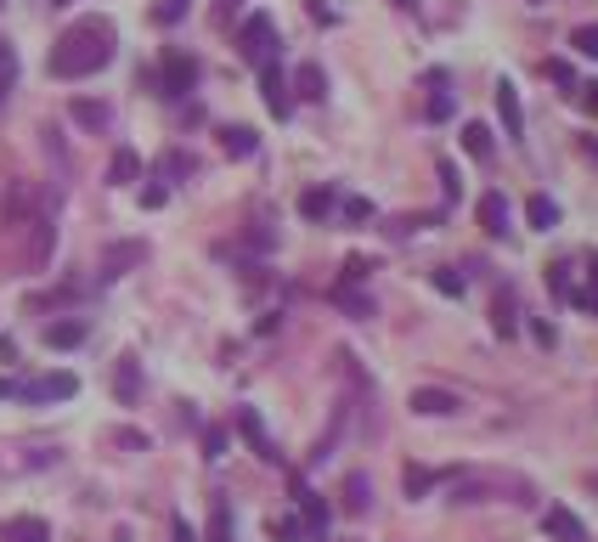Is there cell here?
<instances>
[{"label":"cell","mask_w":598,"mask_h":542,"mask_svg":"<svg viewBox=\"0 0 598 542\" xmlns=\"http://www.w3.org/2000/svg\"><path fill=\"white\" fill-rule=\"evenodd\" d=\"M548 294L564 305L571 300V260H548Z\"/></svg>","instance_id":"obj_22"},{"label":"cell","mask_w":598,"mask_h":542,"mask_svg":"<svg viewBox=\"0 0 598 542\" xmlns=\"http://www.w3.org/2000/svg\"><path fill=\"white\" fill-rule=\"evenodd\" d=\"M164 198H170V187H142V209H164Z\"/></svg>","instance_id":"obj_36"},{"label":"cell","mask_w":598,"mask_h":542,"mask_svg":"<svg viewBox=\"0 0 598 542\" xmlns=\"http://www.w3.org/2000/svg\"><path fill=\"white\" fill-rule=\"evenodd\" d=\"M345 221H367V215H373V204H367V198H345Z\"/></svg>","instance_id":"obj_33"},{"label":"cell","mask_w":598,"mask_h":542,"mask_svg":"<svg viewBox=\"0 0 598 542\" xmlns=\"http://www.w3.org/2000/svg\"><path fill=\"white\" fill-rule=\"evenodd\" d=\"M339 305H345V311H356V317H373V305H367L361 294H350L345 283H339Z\"/></svg>","instance_id":"obj_30"},{"label":"cell","mask_w":598,"mask_h":542,"mask_svg":"<svg viewBox=\"0 0 598 542\" xmlns=\"http://www.w3.org/2000/svg\"><path fill=\"white\" fill-rule=\"evenodd\" d=\"M571 45H576V51H587V57H598V23L576 28V35H571Z\"/></svg>","instance_id":"obj_28"},{"label":"cell","mask_w":598,"mask_h":542,"mask_svg":"<svg viewBox=\"0 0 598 542\" xmlns=\"http://www.w3.org/2000/svg\"><path fill=\"white\" fill-rule=\"evenodd\" d=\"M209 542H232V515H226V503L214 498V525H209Z\"/></svg>","instance_id":"obj_26"},{"label":"cell","mask_w":598,"mask_h":542,"mask_svg":"<svg viewBox=\"0 0 598 542\" xmlns=\"http://www.w3.org/2000/svg\"><path fill=\"white\" fill-rule=\"evenodd\" d=\"M463 153L469 159H492V130L474 119V125H463Z\"/></svg>","instance_id":"obj_21"},{"label":"cell","mask_w":598,"mask_h":542,"mask_svg":"<svg viewBox=\"0 0 598 542\" xmlns=\"http://www.w3.org/2000/svg\"><path fill=\"white\" fill-rule=\"evenodd\" d=\"M294 90H299L305 102H322V97H328V80H322L316 63H299V68H294Z\"/></svg>","instance_id":"obj_14"},{"label":"cell","mask_w":598,"mask_h":542,"mask_svg":"<svg viewBox=\"0 0 598 542\" xmlns=\"http://www.w3.org/2000/svg\"><path fill=\"white\" fill-rule=\"evenodd\" d=\"M395 6H401V12H412V6H418V0H395Z\"/></svg>","instance_id":"obj_43"},{"label":"cell","mask_w":598,"mask_h":542,"mask_svg":"<svg viewBox=\"0 0 598 542\" xmlns=\"http://www.w3.org/2000/svg\"><path fill=\"white\" fill-rule=\"evenodd\" d=\"M136 176H142V159H136V147H119L113 164H107V181H113V187H130Z\"/></svg>","instance_id":"obj_12"},{"label":"cell","mask_w":598,"mask_h":542,"mask_svg":"<svg viewBox=\"0 0 598 542\" xmlns=\"http://www.w3.org/2000/svg\"><path fill=\"white\" fill-rule=\"evenodd\" d=\"M159 85H164V97H192V90H198V57L170 51V57H164V68H159Z\"/></svg>","instance_id":"obj_3"},{"label":"cell","mask_w":598,"mask_h":542,"mask_svg":"<svg viewBox=\"0 0 598 542\" xmlns=\"http://www.w3.org/2000/svg\"><path fill=\"white\" fill-rule=\"evenodd\" d=\"M367 271H373V260H345V283H361Z\"/></svg>","instance_id":"obj_37"},{"label":"cell","mask_w":598,"mask_h":542,"mask_svg":"<svg viewBox=\"0 0 598 542\" xmlns=\"http://www.w3.org/2000/svg\"><path fill=\"white\" fill-rule=\"evenodd\" d=\"M221 147H226V159H249V153L260 147V136L249 125H226L221 130Z\"/></svg>","instance_id":"obj_10"},{"label":"cell","mask_w":598,"mask_h":542,"mask_svg":"<svg viewBox=\"0 0 598 542\" xmlns=\"http://www.w3.org/2000/svg\"><path fill=\"white\" fill-rule=\"evenodd\" d=\"M593 107H598V85H593Z\"/></svg>","instance_id":"obj_45"},{"label":"cell","mask_w":598,"mask_h":542,"mask_svg":"<svg viewBox=\"0 0 598 542\" xmlns=\"http://www.w3.org/2000/svg\"><path fill=\"white\" fill-rule=\"evenodd\" d=\"M6 396H18V384H12V379H0V401H6Z\"/></svg>","instance_id":"obj_42"},{"label":"cell","mask_w":598,"mask_h":542,"mask_svg":"<svg viewBox=\"0 0 598 542\" xmlns=\"http://www.w3.org/2000/svg\"><path fill=\"white\" fill-rule=\"evenodd\" d=\"M74 390H80L74 373H40L35 384H18V396H28V401H68Z\"/></svg>","instance_id":"obj_5"},{"label":"cell","mask_w":598,"mask_h":542,"mask_svg":"<svg viewBox=\"0 0 598 542\" xmlns=\"http://www.w3.org/2000/svg\"><path fill=\"white\" fill-rule=\"evenodd\" d=\"M412 412L447 418V412H457V396H452V390H412Z\"/></svg>","instance_id":"obj_11"},{"label":"cell","mask_w":598,"mask_h":542,"mask_svg":"<svg viewBox=\"0 0 598 542\" xmlns=\"http://www.w3.org/2000/svg\"><path fill=\"white\" fill-rule=\"evenodd\" d=\"M204 452H209V458H221V452H226V429H221V424H209V429H204Z\"/></svg>","instance_id":"obj_32"},{"label":"cell","mask_w":598,"mask_h":542,"mask_svg":"<svg viewBox=\"0 0 598 542\" xmlns=\"http://www.w3.org/2000/svg\"><path fill=\"white\" fill-rule=\"evenodd\" d=\"M113 390L119 396H136V390H142V367H136V356H125V362H119V373H113Z\"/></svg>","instance_id":"obj_23"},{"label":"cell","mask_w":598,"mask_h":542,"mask_svg":"<svg viewBox=\"0 0 598 542\" xmlns=\"http://www.w3.org/2000/svg\"><path fill=\"white\" fill-rule=\"evenodd\" d=\"M45 345H51V350L85 345V322H80V317H74V322H51V328H45Z\"/></svg>","instance_id":"obj_13"},{"label":"cell","mask_w":598,"mask_h":542,"mask_svg":"<svg viewBox=\"0 0 598 542\" xmlns=\"http://www.w3.org/2000/svg\"><path fill=\"white\" fill-rule=\"evenodd\" d=\"M51 6H74V0H51Z\"/></svg>","instance_id":"obj_44"},{"label":"cell","mask_w":598,"mask_h":542,"mask_svg":"<svg viewBox=\"0 0 598 542\" xmlns=\"http://www.w3.org/2000/svg\"><path fill=\"white\" fill-rule=\"evenodd\" d=\"M497 114H502V130H509V136H525V114H519V90H514V80L497 85Z\"/></svg>","instance_id":"obj_7"},{"label":"cell","mask_w":598,"mask_h":542,"mask_svg":"<svg viewBox=\"0 0 598 542\" xmlns=\"http://www.w3.org/2000/svg\"><path fill=\"white\" fill-rule=\"evenodd\" d=\"M407 491H412V498H423V491H429V469H418V463H407Z\"/></svg>","instance_id":"obj_31"},{"label":"cell","mask_w":598,"mask_h":542,"mask_svg":"<svg viewBox=\"0 0 598 542\" xmlns=\"http://www.w3.org/2000/svg\"><path fill=\"white\" fill-rule=\"evenodd\" d=\"M548 531H554L559 542H587V531H581V520L571 515V508H548Z\"/></svg>","instance_id":"obj_15"},{"label":"cell","mask_w":598,"mask_h":542,"mask_svg":"<svg viewBox=\"0 0 598 542\" xmlns=\"http://www.w3.org/2000/svg\"><path fill=\"white\" fill-rule=\"evenodd\" d=\"M192 12V0H159V6H152V23H181Z\"/></svg>","instance_id":"obj_25"},{"label":"cell","mask_w":598,"mask_h":542,"mask_svg":"<svg viewBox=\"0 0 598 542\" xmlns=\"http://www.w3.org/2000/svg\"><path fill=\"white\" fill-rule=\"evenodd\" d=\"M68 119H74V125H80V130L102 136L107 125H113V107H107L102 97H74V102H68Z\"/></svg>","instance_id":"obj_4"},{"label":"cell","mask_w":598,"mask_h":542,"mask_svg":"<svg viewBox=\"0 0 598 542\" xmlns=\"http://www.w3.org/2000/svg\"><path fill=\"white\" fill-rule=\"evenodd\" d=\"M164 169H170V176H187L192 159H187V153H170V159H164Z\"/></svg>","instance_id":"obj_39"},{"label":"cell","mask_w":598,"mask_h":542,"mask_svg":"<svg viewBox=\"0 0 598 542\" xmlns=\"http://www.w3.org/2000/svg\"><path fill=\"white\" fill-rule=\"evenodd\" d=\"M299 215H305V221H322V215H333V192H328V187L299 192Z\"/></svg>","instance_id":"obj_20"},{"label":"cell","mask_w":598,"mask_h":542,"mask_svg":"<svg viewBox=\"0 0 598 542\" xmlns=\"http://www.w3.org/2000/svg\"><path fill=\"white\" fill-rule=\"evenodd\" d=\"M435 283H440V294H463V277L457 271H435Z\"/></svg>","instance_id":"obj_38"},{"label":"cell","mask_w":598,"mask_h":542,"mask_svg":"<svg viewBox=\"0 0 598 542\" xmlns=\"http://www.w3.org/2000/svg\"><path fill=\"white\" fill-rule=\"evenodd\" d=\"M542 74H548V80H554L559 90H581V80H576V68H571V63H559V57H554V63H542Z\"/></svg>","instance_id":"obj_24"},{"label":"cell","mask_w":598,"mask_h":542,"mask_svg":"<svg viewBox=\"0 0 598 542\" xmlns=\"http://www.w3.org/2000/svg\"><path fill=\"white\" fill-rule=\"evenodd\" d=\"M271 537H277V542H299L305 531H299V525H294V520H271Z\"/></svg>","instance_id":"obj_34"},{"label":"cell","mask_w":598,"mask_h":542,"mask_svg":"<svg viewBox=\"0 0 598 542\" xmlns=\"http://www.w3.org/2000/svg\"><path fill=\"white\" fill-rule=\"evenodd\" d=\"M175 542H192V531H187V520H175Z\"/></svg>","instance_id":"obj_41"},{"label":"cell","mask_w":598,"mask_h":542,"mask_svg":"<svg viewBox=\"0 0 598 542\" xmlns=\"http://www.w3.org/2000/svg\"><path fill=\"white\" fill-rule=\"evenodd\" d=\"M492 328L502 339H514L519 334V300H514V288H497V305H492Z\"/></svg>","instance_id":"obj_9"},{"label":"cell","mask_w":598,"mask_h":542,"mask_svg":"<svg viewBox=\"0 0 598 542\" xmlns=\"http://www.w3.org/2000/svg\"><path fill=\"white\" fill-rule=\"evenodd\" d=\"M480 226L492 232V238H502V232H509V198H502L497 187L480 192Z\"/></svg>","instance_id":"obj_8"},{"label":"cell","mask_w":598,"mask_h":542,"mask_svg":"<svg viewBox=\"0 0 598 542\" xmlns=\"http://www.w3.org/2000/svg\"><path fill=\"white\" fill-rule=\"evenodd\" d=\"M6 542H51V525L35 520V515H23V520L6 525Z\"/></svg>","instance_id":"obj_16"},{"label":"cell","mask_w":598,"mask_h":542,"mask_svg":"<svg viewBox=\"0 0 598 542\" xmlns=\"http://www.w3.org/2000/svg\"><path fill=\"white\" fill-rule=\"evenodd\" d=\"M525 215H531V226H536V232L559 226V204H554V198H542V192H531V198H525Z\"/></svg>","instance_id":"obj_18"},{"label":"cell","mask_w":598,"mask_h":542,"mask_svg":"<svg viewBox=\"0 0 598 542\" xmlns=\"http://www.w3.org/2000/svg\"><path fill=\"white\" fill-rule=\"evenodd\" d=\"M345 503H350V508H367V480H361V475L345 480Z\"/></svg>","instance_id":"obj_29"},{"label":"cell","mask_w":598,"mask_h":542,"mask_svg":"<svg viewBox=\"0 0 598 542\" xmlns=\"http://www.w3.org/2000/svg\"><path fill=\"white\" fill-rule=\"evenodd\" d=\"M237 6H243V0H214V23H226V18H232Z\"/></svg>","instance_id":"obj_40"},{"label":"cell","mask_w":598,"mask_h":542,"mask_svg":"<svg viewBox=\"0 0 598 542\" xmlns=\"http://www.w3.org/2000/svg\"><path fill=\"white\" fill-rule=\"evenodd\" d=\"M237 51H243V63L266 68L271 57H277V23H271L266 12H254V18L237 28Z\"/></svg>","instance_id":"obj_2"},{"label":"cell","mask_w":598,"mask_h":542,"mask_svg":"<svg viewBox=\"0 0 598 542\" xmlns=\"http://www.w3.org/2000/svg\"><path fill=\"white\" fill-rule=\"evenodd\" d=\"M429 119H452V97H447V90H435V97H429Z\"/></svg>","instance_id":"obj_35"},{"label":"cell","mask_w":598,"mask_h":542,"mask_svg":"<svg viewBox=\"0 0 598 542\" xmlns=\"http://www.w3.org/2000/svg\"><path fill=\"white\" fill-rule=\"evenodd\" d=\"M260 90H266V107H271V114L288 119V107H294V102H288V85H283L277 63H266V68H260Z\"/></svg>","instance_id":"obj_6"},{"label":"cell","mask_w":598,"mask_h":542,"mask_svg":"<svg viewBox=\"0 0 598 542\" xmlns=\"http://www.w3.org/2000/svg\"><path fill=\"white\" fill-rule=\"evenodd\" d=\"M18 80V57H12V45L0 40V97H6V85Z\"/></svg>","instance_id":"obj_27"},{"label":"cell","mask_w":598,"mask_h":542,"mask_svg":"<svg viewBox=\"0 0 598 542\" xmlns=\"http://www.w3.org/2000/svg\"><path fill=\"white\" fill-rule=\"evenodd\" d=\"M237 429H243V436L254 441V452H260V458H277V446H271V436H266V429H260L254 407H243V412H237Z\"/></svg>","instance_id":"obj_17"},{"label":"cell","mask_w":598,"mask_h":542,"mask_svg":"<svg viewBox=\"0 0 598 542\" xmlns=\"http://www.w3.org/2000/svg\"><path fill=\"white\" fill-rule=\"evenodd\" d=\"M294 498H299V508H305V525H311V537H322V531H328V503H322L316 498V491H294Z\"/></svg>","instance_id":"obj_19"},{"label":"cell","mask_w":598,"mask_h":542,"mask_svg":"<svg viewBox=\"0 0 598 542\" xmlns=\"http://www.w3.org/2000/svg\"><path fill=\"white\" fill-rule=\"evenodd\" d=\"M107 63H113V23L107 18L74 23L68 35L51 45V74L57 80H85V74H102Z\"/></svg>","instance_id":"obj_1"}]
</instances>
